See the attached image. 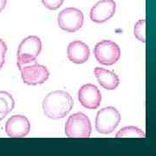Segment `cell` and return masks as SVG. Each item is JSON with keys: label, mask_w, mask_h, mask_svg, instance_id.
Wrapping results in <instances>:
<instances>
[{"label": "cell", "mask_w": 156, "mask_h": 156, "mask_svg": "<svg viewBox=\"0 0 156 156\" xmlns=\"http://www.w3.org/2000/svg\"><path fill=\"white\" fill-rule=\"evenodd\" d=\"M30 123L28 118L21 115H15L8 119L5 123V132L12 138L24 137L30 133Z\"/></svg>", "instance_id": "10"}, {"label": "cell", "mask_w": 156, "mask_h": 156, "mask_svg": "<svg viewBox=\"0 0 156 156\" xmlns=\"http://www.w3.org/2000/svg\"><path fill=\"white\" fill-rule=\"evenodd\" d=\"M7 0H0V12L5 8Z\"/></svg>", "instance_id": "18"}, {"label": "cell", "mask_w": 156, "mask_h": 156, "mask_svg": "<svg viewBox=\"0 0 156 156\" xmlns=\"http://www.w3.org/2000/svg\"><path fill=\"white\" fill-rule=\"evenodd\" d=\"M67 55L70 62L76 64H82L89 60L90 50L89 46L83 42L76 40L68 45Z\"/></svg>", "instance_id": "11"}, {"label": "cell", "mask_w": 156, "mask_h": 156, "mask_svg": "<svg viewBox=\"0 0 156 156\" xmlns=\"http://www.w3.org/2000/svg\"><path fill=\"white\" fill-rule=\"evenodd\" d=\"M134 37L142 43H146V20L140 19L135 23L134 28Z\"/></svg>", "instance_id": "15"}, {"label": "cell", "mask_w": 156, "mask_h": 156, "mask_svg": "<svg viewBox=\"0 0 156 156\" xmlns=\"http://www.w3.org/2000/svg\"><path fill=\"white\" fill-rule=\"evenodd\" d=\"M42 50V41L37 36H30L24 38L18 46L17 53V67L36 61Z\"/></svg>", "instance_id": "2"}, {"label": "cell", "mask_w": 156, "mask_h": 156, "mask_svg": "<svg viewBox=\"0 0 156 156\" xmlns=\"http://www.w3.org/2000/svg\"><path fill=\"white\" fill-rule=\"evenodd\" d=\"M63 2L64 0H42L43 5L50 11H56L59 9L62 5Z\"/></svg>", "instance_id": "16"}, {"label": "cell", "mask_w": 156, "mask_h": 156, "mask_svg": "<svg viewBox=\"0 0 156 156\" xmlns=\"http://www.w3.org/2000/svg\"><path fill=\"white\" fill-rule=\"evenodd\" d=\"M15 106V101L12 95L6 91H0V121L12 111Z\"/></svg>", "instance_id": "13"}, {"label": "cell", "mask_w": 156, "mask_h": 156, "mask_svg": "<svg viewBox=\"0 0 156 156\" xmlns=\"http://www.w3.org/2000/svg\"><path fill=\"white\" fill-rule=\"evenodd\" d=\"M94 54L96 61L103 65H113L121 57V49L110 40H102L95 46Z\"/></svg>", "instance_id": "5"}, {"label": "cell", "mask_w": 156, "mask_h": 156, "mask_svg": "<svg viewBox=\"0 0 156 156\" xmlns=\"http://www.w3.org/2000/svg\"><path fill=\"white\" fill-rule=\"evenodd\" d=\"M91 129L89 118L81 112L71 115L65 124V134L70 138H89L91 134Z\"/></svg>", "instance_id": "3"}, {"label": "cell", "mask_w": 156, "mask_h": 156, "mask_svg": "<svg viewBox=\"0 0 156 156\" xmlns=\"http://www.w3.org/2000/svg\"><path fill=\"white\" fill-rule=\"evenodd\" d=\"M74 101L71 95L63 90L50 92L43 101V110L46 116L53 120L62 119L72 109Z\"/></svg>", "instance_id": "1"}, {"label": "cell", "mask_w": 156, "mask_h": 156, "mask_svg": "<svg viewBox=\"0 0 156 156\" xmlns=\"http://www.w3.org/2000/svg\"><path fill=\"white\" fill-rule=\"evenodd\" d=\"M7 51V45L0 38V69L3 68L5 61V54Z\"/></svg>", "instance_id": "17"}, {"label": "cell", "mask_w": 156, "mask_h": 156, "mask_svg": "<svg viewBox=\"0 0 156 156\" xmlns=\"http://www.w3.org/2000/svg\"><path fill=\"white\" fill-rule=\"evenodd\" d=\"M115 137H142L145 138L146 134L140 128L134 126L124 127L115 134Z\"/></svg>", "instance_id": "14"}, {"label": "cell", "mask_w": 156, "mask_h": 156, "mask_svg": "<svg viewBox=\"0 0 156 156\" xmlns=\"http://www.w3.org/2000/svg\"><path fill=\"white\" fill-rule=\"evenodd\" d=\"M95 77L101 87L108 90H114L119 86L120 79L115 73L103 68L96 67L94 70Z\"/></svg>", "instance_id": "12"}, {"label": "cell", "mask_w": 156, "mask_h": 156, "mask_svg": "<svg viewBox=\"0 0 156 156\" xmlns=\"http://www.w3.org/2000/svg\"><path fill=\"white\" fill-rule=\"evenodd\" d=\"M78 100L88 109H96L101 101V94L99 89L94 84L83 85L78 90Z\"/></svg>", "instance_id": "8"}, {"label": "cell", "mask_w": 156, "mask_h": 156, "mask_svg": "<svg viewBox=\"0 0 156 156\" xmlns=\"http://www.w3.org/2000/svg\"><path fill=\"white\" fill-rule=\"evenodd\" d=\"M115 9L116 4L114 0H100L91 8L89 17L93 22L102 23L115 15Z\"/></svg>", "instance_id": "9"}, {"label": "cell", "mask_w": 156, "mask_h": 156, "mask_svg": "<svg viewBox=\"0 0 156 156\" xmlns=\"http://www.w3.org/2000/svg\"><path fill=\"white\" fill-rule=\"evenodd\" d=\"M21 72L23 82L27 85H39L44 83L50 77L48 69L38 63H34L30 66L18 67Z\"/></svg>", "instance_id": "7"}, {"label": "cell", "mask_w": 156, "mask_h": 156, "mask_svg": "<svg viewBox=\"0 0 156 156\" xmlns=\"http://www.w3.org/2000/svg\"><path fill=\"white\" fill-rule=\"evenodd\" d=\"M121 122V114L114 107H106L98 111L95 118V129L100 134H110Z\"/></svg>", "instance_id": "4"}, {"label": "cell", "mask_w": 156, "mask_h": 156, "mask_svg": "<svg viewBox=\"0 0 156 156\" xmlns=\"http://www.w3.org/2000/svg\"><path fill=\"white\" fill-rule=\"evenodd\" d=\"M83 13L76 8H66L59 13L57 23L59 27L67 32H76L83 25Z\"/></svg>", "instance_id": "6"}]
</instances>
